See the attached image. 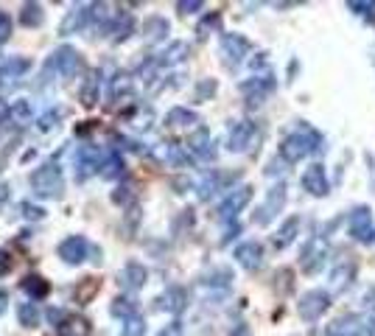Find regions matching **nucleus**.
<instances>
[{
	"instance_id": "46",
	"label": "nucleus",
	"mask_w": 375,
	"mask_h": 336,
	"mask_svg": "<svg viewBox=\"0 0 375 336\" xmlns=\"http://www.w3.org/2000/svg\"><path fill=\"white\" fill-rule=\"evenodd\" d=\"M202 9H205L202 0H180V3H177V11H180V14H196V11H202Z\"/></svg>"
},
{
	"instance_id": "32",
	"label": "nucleus",
	"mask_w": 375,
	"mask_h": 336,
	"mask_svg": "<svg viewBox=\"0 0 375 336\" xmlns=\"http://www.w3.org/2000/svg\"><path fill=\"white\" fill-rule=\"evenodd\" d=\"M98 288H101V281H95V278H82V283L73 288V300H76L79 305H87L95 294H98Z\"/></svg>"
},
{
	"instance_id": "50",
	"label": "nucleus",
	"mask_w": 375,
	"mask_h": 336,
	"mask_svg": "<svg viewBox=\"0 0 375 336\" xmlns=\"http://www.w3.org/2000/svg\"><path fill=\"white\" fill-rule=\"evenodd\" d=\"M9 272H11V255L6 249H0V278L9 275Z\"/></svg>"
},
{
	"instance_id": "13",
	"label": "nucleus",
	"mask_w": 375,
	"mask_h": 336,
	"mask_svg": "<svg viewBox=\"0 0 375 336\" xmlns=\"http://www.w3.org/2000/svg\"><path fill=\"white\" fill-rule=\"evenodd\" d=\"M325 258H328L325 241H322V236H314V239H311L308 244H305V246H303V255H300V266H303V269H305L308 275H314V272H320V269H322Z\"/></svg>"
},
{
	"instance_id": "54",
	"label": "nucleus",
	"mask_w": 375,
	"mask_h": 336,
	"mask_svg": "<svg viewBox=\"0 0 375 336\" xmlns=\"http://www.w3.org/2000/svg\"><path fill=\"white\" fill-rule=\"evenodd\" d=\"M180 331H183V328H180V323H174V325H171L168 331H163L160 336H180Z\"/></svg>"
},
{
	"instance_id": "42",
	"label": "nucleus",
	"mask_w": 375,
	"mask_h": 336,
	"mask_svg": "<svg viewBox=\"0 0 375 336\" xmlns=\"http://www.w3.org/2000/svg\"><path fill=\"white\" fill-rule=\"evenodd\" d=\"M347 9H350L353 14H359V17L375 20V3H370V0H350Z\"/></svg>"
},
{
	"instance_id": "6",
	"label": "nucleus",
	"mask_w": 375,
	"mask_h": 336,
	"mask_svg": "<svg viewBox=\"0 0 375 336\" xmlns=\"http://www.w3.org/2000/svg\"><path fill=\"white\" fill-rule=\"evenodd\" d=\"M286 183H278L272 191L266 193V199H263V205L255 210V224H261V227H266V224H272L275 219H278V213H283V205H286Z\"/></svg>"
},
{
	"instance_id": "34",
	"label": "nucleus",
	"mask_w": 375,
	"mask_h": 336,
	"mask_svg": "<svg viewBox=\"0 0 375 336\" xmlns=\"http://www.w3.org/2000/svg\"><path fill=\"white\" fill-rule=\"evenodd\" d=\"M59 336H90V323L82 317H65L59 325Z\"/></svg>"
},
{
	"instance_id": "22",
	"label": "nucleus",
	"mask_w": 375,
	"mask_h": 336,
	"mask_svg": "<svg viewBox=\"0 0 375 336\" xmlns=\"http://www.w3.org/2000/svg\"><path fill=\"white\" fill-rule=\"evenodd\" d=\"M157 157H160L163 163H168V166H177V168L190 166V157H188L185 146H180V143H160Z\"/></svg>"
},
{
	"instance_id": "29",
	"label": "nucleus",
	"mask_w": 375,
	"mask_h": 336,
	"mask_svg": "<svg viewBox=\"0 0 375 336\" xmlns=\"http://www.w3.org/2000/svg\"><path fill=\"white\" fill-rule=\"evenodd\" d=\"M98 93H101V73L93 70V73L87 76V82L82 85V93H79V98H82V104L90 109V107L98 104Z\"/></svg>"
},
{
	"instance_id": "38",
	"label": "nucleus",
	"mask_w": 375,
	"mask_h": 336,
	"mask_svg": "<svg viewBox=\"0 0 375 336\" xmlns=\"http://www.w3.org/2000/svg\"><path fill=\"white\" fill-rule=\"evenodd\" d=\"M109 311H112V317H121V320H129V317L138 314L135 311V300H129V297H115L112 305H109Z\"/></svg>"
},
{
	"instance_id": "2",
	"label": "nucleus",
	"mask_w": 375,
	"mask_h": 336,
	"mask_svg": "<svg viewBox=\"0 0 375 336\" xmlns=\"http://www.w3.org/2000/svg\"><path fill=\"white\" fill-rule=\"evenodd\" d=\"M31 193L40 199H59L65 193V177L62 168L56 163H43L34 174H31Z\"/></svg>"
},
{
	"instance_id": "8",
	"label": "nucleus",
	"mask_w": 375,
	"mask_h": 336,
	"mask_svg": "<svg viewBox=\"0 0 375 336\" xmlns=\"http://www.w3.org/2000/svg\"><path fill=\"white\" fill-rule=\"evenodd\" d=\"M275 90V76L266 70L263 76H252V79H246V82H241V93L246 96V104L249 107H258V104H263V98L269 96Z\"/></svg>"
},
{
	"instance_id": "1",
	"label": "nucleus",
	"mask_w": 375,
	"mask_h": 336,
	"mask_svg": "<svg viewBox=\"0 0 375 336\" xmlns=\"http://www.w3.org/2000/svg\"><path fill=\"white\" fill-rule=\"evenodd\" d=\"M314 151H322V135H320L317 129L305 126V124H303L297 132L286 135L281 141L283 163H300V160H305V157L314 154Z\"/></svg>"
},
{
	"instance_id": "53",
	"label": "nucleus",
	"mask_w": 375,
	"mask_h": 336,
	"mask_svg": "<svg viewBox=\"0 0 375 336\" xmlns=\"http://www.w3.org/2000/svg\"><path fill=\"white\" fill-rule=\"evenodd\" d=\"M6 308H9V291H3V288H0V314H3Z\"/></svg>"
},
{
	"instance_id": "37",
	"label": "nucleus",
	"mask_w": 375,
	"mask_h": 336,
	"mask_svg": "<svg viewBox=\"0 0 375 336\" xmlns=\"http://www.w3.org/2000/svg\"><path fill=\"white\" fill-rule=\"evenodd\" d=\"M219 28H222V14H219V11H210V14L196 26V37H199V40H207V37L216 34Z\"/></svg>"
},
{
	"instance_id": "55",
	"label": "nucleus",
	"mask_w": 375,
	"mask_h": 336,
	"mask_svg": "<svg viewBox=\"0 0 375 336\" xmlns=\"http://www.w3.org/2000/svg\"><path fill=\"white\" fill-rule=\"evenodd\" d=\"M6 199H9V185H3V183H0V207L6 205Z\"/></svg>"
},
{
	"instance_id": "39",
	"label": "nucleus",
	"mask_w": 375,
	"mask_h": 336,
	"mask_svg": "<svg viewBox=\"0 0 375 336\" xmlns=\"http://www.w3.org/2000/svg\"><path fill=\"white\" fill-rule=\"evenodd\" d=\"M132 93V76L129 73H118L112 79V87H109V98L115 101L118 96H129Z\"/></svg>"
},
{
	"instance_id": "20",
	"label": "nucleus",
	"mask_w": 375,
	"mask_h": 336,
	"mask_svg": "<svg viewBox=\"0 0 375 336\" xmlns=\"http://www.w3.org/2000/svg\"><path fill=\"white\" fill-rule=\"evenodd\" d=\"M188 148H190V154H196L199 160H213V157H216V143H213V138H210V132H207L205 126H199V129L188 138Z\"/></svg>"
},
{
	"instance_id": "23",
	"label": "nucleus",
	"mask_w": 375,
	"mask_h": 336,
	"mask_svg": "<svg viewBox=\"0 0 375 336\" xmlns=\"http://www.w3.org/2000/svg\"><path fill=\"white\" fill-rule=\"evenodd\" d=\"M109 34H112V43H126V40L135 34V17H132L129 11H121V14H115Z\"/></svg>"
},
{
	"instance_id": "24",
	"label": "nucleus",
	"mask_w": 375,
	"mask_h": 336,
	"mask_svg": "<svg viewBox=\"0 0 375 336\" xmlns=\"http://www.w3.org/2000/svg\"><path fill=\"white\" fill-rule=\"evenodd\" d=\"M188 56H190V45H188V43H183V40H177V43H171L168 48L157 56V65H160V67H171V65H180V62H185Z\"/></svg>"
},
{
	"instance_id": "27",
	"label": "nucleus",
	"mask_w": 375,
	"mask_h": 336,
	"mask_svg": "<svg viewBox=\"0 0 375 336\" xmlns=\"http://www.w3.org/2000/svg\"><path fill=\"white\" fill-rule=\"evenodd\" d=\"M165 34H168V20L165 17H148L146 23H143V40L146 43H160V40H165Z\"/></svg>"
},
{
	"instance_id": "41",
	"label": "nucleus",
	"mask_w": 375,
	"mask_h": 336,
	"mask_svg": "<svg viewBox=\"0 0 375 336\" xmlns=\"http://www.w3.org/2000/svg\"><path fill=\"white\" fill-rule=\"evenodd\" d=\"M118 336H146V320H143L141 314H135V317L124 320V325H121V334H118Z\"/></svg>"
},
{
	"instance_id": "15",
	"label": "nucleus",
	"mask_w": 375,
	"mask_h": 336,
	"mask_svg": "<svg viewBox=\"0 0 375 336\" xmlns=\"http://www.w3.org/2000/svg\"><path fill=\"white\" fill-rule=\"evenodd\" d=\"M233 258L238 261V266H244L246 272H258L263 266V246L258 241H244V244L235 246Z\"/></svg>"
},
{
	"instance_id": "7",
	"label": "nucleus",
	"mask_w": 375,
	"mask_h": 336,
	"mask_svg": "<svg viewBox=\"0 0 375 336\" xmlns=\"http://www.w3.org/2000/svg\"><path fill=\"white\" fill-rule=\"evenodd\" d=\"M101 154H98V148L95 146H82L79 151H76V157H73V171H76V183H85V180H90L93 174L101 171Z\"/></svg>"
},
{
	"instance_id": "21",
	"label": "nucleus",
	"mask_w": 375,
	"mask_h": 336,
	"mask_svg": "<svg viewBox=\"0 0 375 336\" xmlns=\"http://www.w3.org/2000/svg\"><path fill=\"white\" fill-rule=\"evenodd\" d=\"M353 281H356V264H350V261H344V264H339V266H333V272H330V294H342V291H347V288L353 286Z\"/></svg>"
},
{
	"instance_id": "28",
	"label": "nucleus",
	"mask_w": 375,
	"mask_h": 336,
	"mask_svg": "<svg viewBox=\"0 0 375 336\" xmlns=\"http://www.w3.org/2000/svg\"><path fill=\"white\" fill-rule=\"evenodd\" d=\"M297 233H300V219L297 216H291V219H286L283 222V227L275 233V246L278 249H286V246H291L294 244V239H297Z\"/></svg>"
},
{
	"instance_id": "30",
	"label": "nucleus",
	"mask_w": 375,
	"mask_h": 336,
	"mask_svg": "<svg viewBox=\"0 0 375 336\" xmlns=\"http://www.w3.org/2000/svg\"><path fill=\"white\" fill-rule=\"evenodd\" d=\"M20 23H23L26 28H40V26L45 23L43 6H40V3H26V6L20 9Z\"/></svg>"
},
{
	"instance_id": "35",
	"label": "nucleus",
	"mask_w": 375,
	"mask_h": 336,
	"mask_svg": "<svg viewBox=\"0 0 375 336\" xmlns=\"http://www.w3.org/2000/svg\"><path fill=\"white\" fill-rule=\"evenodd\" d=\"M40 308H37V303H23L20 308H17V323L23 325V328H37L40 325Z\"/></svg>"
},
{
	"instance_id": "4",
	"label": "nucleus",
	"mask_w": 375,
	"mask_h": 336,
	"mask_svg": "<svg viewBox=\"0 0 375 336\" xmlns=\"http://www.w3.org/2000/svg\"><path fill=\"white\" fill-rule=\"evenodd\" d=\"M347 233L362 244L375 241V224H373V210L367 205H356L347 216Z\"/></svg>"
},
{
	"instance_id": "3",
	"label": "nucleus",
	"mask_w": 375,
	"mask_h": 336,
	"mask_svg": "<svg viewBox=\"0 0 375 336\" xmlns=\"http://www.w3.org/2000/svg\"><path fill=\"white\" fill-rule=\"evenodd\" d=\"M45 67L53 70V73H59V76H65V79H73V76H79L85 70V56L76 48H70V45H59L48 56Z\"/></svg>"
},
{
	"instance_id": "14",
	"label": "nucleus",
	"mask_w": 375,
	"mask_h": 336,
	"mask_svg": "<svg viewBox=\"0 0 375 336\" xmlns=\"http://www.w3.org/2000/svg\"><path fill=\"white\" fill-rule=\"evenodd\" d=\"M87 252H90V241L85 239V236H67V239L56 246V255L65 264H70V266H79L87 258Z\"/></svg>"
},
{
	"instance_id": "12",
	"label": "nucleus",
	"mask_w": 375,
	"mask_h": 336,
	"mask_svg": "<svg viewBox=\"0 0 375 336\" xmlns=\"http://www.w3.org/2000/svg\"><path fill=\"white\" fill-rule=\"evenodd\" d=\"M249 40L246 37H241V34H224L222 37V59H224V65L227 67H238L241 62H244V56L249 53Z\"/></svg>"
},
{
	"instance_id": "44",
	"label": "nucleus",
	"mask_w": 375,
	"mask_h": 336,
	"mask_svg": "<svg viewBox=\"0 0 375 336\" xmlns=\"http://www.w3.org/2000/svg\"><path fill=\"white\" fill-rule=\"evenodd\" d=\"M59 118H62V109H48L45 115L37 121V129H40V132H50V129H56V126H59Z\"/></svg>"
},
{
	"instance_id": "18",
	"label": "nucleus",
	"mask_w": 375,
	"mask_h": 336,
	"mask_svg": "<svg viewBox=\"0 0 375 336\" xmlns=\"http://www.w3.org/2000/svg\"><path fill=\"white\" fill-rule=\"evenodd\" d=\"M154 303H157L160 311H168V314L177 317V314H183L188 308V291L183 286H168Z\"/></svg>"
},
{
	"instance_id": "56",
	"label": "nucleus",
	"mask_w": 375,
	"mask_h": 336,
	"mask_svg": "<svg viewBox=\"0 0 375 336\" xmlns=\"http://www.w3.org/2000/svg\"><path fill=\"white\" fill-rule=\"evenodd\" d=\"M90 252H93L90 261H93V264H101V246H90Z\"/></svg>"
},
{
	"instance_id": "33",
	"label": "nucleus",
	"mask_w": 375,
	"mask_h": 336,
	"mask_svg": "<svg viewBox=\"0 0 375 336\" xmlns=\"http://www.w3.org/2000/svg\"><path fill=\"white\" fill-rule=\"evenodd\" d=\"M104 180H118L121 174H124V157L118 154V151H112V154H107L104 157V163H101V171H98Z\"/></svg>"
},
{
	"instance_id": "31",
	"label": "nucleus",
	"mask_w": 375,
	"mask_h": 336,
	"mask_svg": "<svg viewBox=\"0 0 375 336\" xmlns=\"http://www.w3.org/2000/svg\"><path fill=\"white\" fill-rule=\"evenodd\" d=\"M28 67H31V62H28V59H23V56H11L9 62H3V65H0V82H9V79L23 76Z\"/></svg>"
},
{
	"instance_id": "45",
	"label": "nucleus",
	"mask_w": 375,
	"mask_h": 336,
	"mask_svg": "<svg viewBox=\"0 0 375 336\" xmlns=\"http://www.w3.org/2000/svg\"><path fill=\"white\" fill-rule=\"evenodd\" d=\"M20 210H23V216H26V219H31V222H40V219L45 216V210H43V207H37V205H31V202H23V205H20Z\"/></svg>"
},
{
	"instance_id": "10",
	"label": "nucleus",
	"mask_w": 375,
	"mask_h": 336,
	"mask_svg": "<svg viewBox=\"0 0 375 336\" xmlns=\"http://www.w3.org/2000/svg\"><path fill=\"white\" fill-rule=\"evenodd\" d=\"M300 185H303V191L311 193V196H317V199L328 196L330 183H328V171H325V166H320V163L308 166V168L303 171V177H300Z\"/></svg>"
},
{
	"instance_id": "47",
	"label": "nucleus",
	"mask_w": 375,
	"mask_h": 336,
	"mask_svg": "<svg viewBox=\"0 0 375 336\" xmlns=\"http://www.w3.org/2000/svg\"><path fill=\"white\" fill-rule=\"evenodd\" d=\"M9 37H11V17L6 11H0V45L9 43Z\"/></svg>"
},
{
	"instance_id": "49",
	"label": "nucleus",
	"mask_w": 375,
	"mask_h": 336,
	"mask_svg": "<svg viewBox=\"0 0 375 336\" xmlns=\"http://www.w3.org/2000/svg\"><path fill=\"white\" fill-rule=\"evenodd\" d=\"M364 336H375V305H370V311L364 317Z\"/></svg>"
},
{
	"instance_id": "26",
	"label": "nucleus",
	"mask_w": 375,
	"mask_h": 336,
	"mask_svg": "<svg viewBox=\"0 0 375 336\" xmlns=\"http://www.w3.org/2000/svg\"><path fill=\"white\" fill-rule=\"evenodd\" d=\"M20 288L31 297V303H37V300H45L48 291H50V283H48L43 275H26L23 281H20Z\"/></svg>"
},
{
	"instance_id": "17",
	"label": "nucleus",
	"mask_w": 375,
	"mask_h": 336,
	"mask_svg": "<svg viewBox=\"0 0 375 336\" xmlns=\"http://www.w3.org/2000/svg\"><path fill=\"white\" fill-rule=\"evenodd\" d=\"M325 336H364V317L359 314H342L328 323Z\"/></svg>"
},
{
	"instance_id": "5",
	"label": "nucleus",
	"mask_w": 375,
	"mask_h": 336,
	"mask_svg": "<svg viewBox=\"0 0 375 336\" xmlns=\"http://www.w3.org/2000/svg\"><path fill=\"white\" fill-rule=\"evenodd\" d=\"M328 308H330V291H322V288L305 291L300 297V303H297V311H300V317L305 323H317Z\"/></svg>"
},
{
	"instance_id": "48",
	"label": "nucleus",
	"mask_w": 375,
	"mask_h": 336,
	"mask_svg": "<svg viewBox=\"0 0 375 336\" xmlns=\"http://www.w3.org/2000/svg\"><path fill=\"white\" fill-rule=\"evenodd\" d=\"M129 199H132V188H126V185L112 193V202H115V205H126Z\"/></svg>"
},
{
	"instance_id": "16",
	"label": "nucleus",
	"mask_w": 375,
	"mask_h": 336,
	"mask_svg": "<svg viewBox=\"0 0 375 336\" xmlns=\"http://www.w3.org/2000/svg\"><path fill=\"white\" fill-rule=\"evenodd\" d=\"M258 135V126L252 121H235L227 132V148L230 151H246Z\"/></svg>"
},
{
	"instance_id": "11",
	"label": "nucleus",
	"mask_w": 375,
	"mask_h": 336,
	"mask_svg": "<svg viewBox=\"0 0 375 336\" xmlns=\"http://www.w3.org/2000/svg\"><path fill=\"white\" fill-rule=\"evenodd\" d=\"M90 17H93V3H76V6H70V11L59 23V34L62 37H70V34L82 31L90 23Z\"/></svg>"
},
{
	"instance_id": "52",
	"label": "nucleus",
	"mask_w": 375,
	"mask_h": 336,
	"mask_svg": "<svg viewBox=\"0 0 375 336\" xmlns=\"http://www.w3.org/2000/svg\"><path fill=\"white\" fill-rule=\"evenodd\" d=\"M230 336H252V328L246 323H238L233 331H230Z\"/></svg>"
},
{
	"instance_id": "51",
	"label": "nucleus",
	"mask_w": 375,
	"mask_h": 336,
	"mask_svg": "<svg viewBox=\"0 0 375 336\" xmlns=\"http://www.w3.org/2000/svg\"><path fill=\"white\" fill-rule=\"evenodd\" d=\"M11 121V104L9 101H0V124Z\"/></svg>"
},
{
	"instance_id": "36",
	"label": "nucleus",
	"mask_w": 375,
	"mask_h": 336,
	"mask_svg": "<svg viewBox=\"0 0 375 336\" xmlns=\"http://www.w3.org/2000/svg\"><path fill=\"white\" fill-rule=\"evenodd\" d=\"M222 183H224V177L219 174V171H210L199 185H196V191H199V199H210L216 191H222Z\"/></svg>"
},
{
	"instance_id": "25",
	"label": "nucleus",
	"mask_w": 375,
	"mask_h": 336,
	"mask_svg": "<svg viewBox=\"0 0 375 336\" xmlns=\"http://www.w3.org/2000/svg\"><path fill=\"white\" fill-rule=\"evenodd\" d=\"M196 124H199V115L188 107H174L165 115V126H171V129H188V126H196Z\"/></svg>"
},
{
	"instance_id": "19",
	"label": "nucleus",
	"mask_w": 375,
	"mask_h": 336,
	"mask_svg": "<svg viewBox=\"0 0 375 336\" xmlns=\"http://www.w3.org/2000/svg\"><path fill=\"white\" fill-rule=\"evenodd\" d=\"M146 281H148V269L138 264V261H129L121 272H118V283L124 288H129V291H138V288L146 286Z\"/></svg>"
},
{
	"instance_id": "40",
	"label": "nucleus",
	"mask_w": 375,
	"mask_h": 336,
	"mask_svg": "<svg viewBox=\"0 0 375 336\" xmlns=\"http://www.w3.org/2000/svg\"><path fill=\"white\" fill-rule=\"evenodd\" d=\"M11 121H14L17 126L31 124V104H28V101H14V104H11Z\"/></svg>"
},
{
	"instance_id": "43",
	"label": "nucleus",
	"mask_w": 375,
	"mask_h": 336,
	"mask_svg": "<svg viewBox=\"0 0 375 336\" xmlns=\"http://www.w3.org/2000/svg\"><path fill=\"white\" fill-rule=\"evenodd\" d=\"M216 90H219L216 79H202V82L196 85V93H193V98H196V101H207V98L216 96Z\"/></svg>"
},
{
	"instance_id": "9",
	"label": "nucleus",
	"mask_w": 375,
	"mask_h": 336,
	"mask_svg": "<svg viewBox=\"0 0 375 336\" xmlns=\"http://www.w3.org/2000/svg\"><path fill=\"white\" fill-rule=\"evenodd\" d=\"M249 202H252V185H238V188H233V191L224 196V202L219 205V219H222V222H230V219H233L235 222V216H238Z\"/></svg>"
}]
</instances>
